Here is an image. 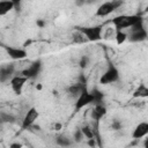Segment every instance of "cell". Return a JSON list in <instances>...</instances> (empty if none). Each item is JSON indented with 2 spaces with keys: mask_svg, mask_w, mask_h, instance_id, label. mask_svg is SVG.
I'll return each instance as SVG.
<instances>
[{
  "mask_svg": "<svg viewBox=\"0 0 148 148\" xmlns=\"http://www.w3.org/2000/svg\"><path fill=\"white\" fill-rule=\"evenodd\" d=\"M14 8H15L14 3L10 0H1L0 1V16H5Z\"/></svg>",
  "mask_w": 148,
  "mask_h": 148,
  "instance_id": "cell-15",
  "label": "cell"
},
{
  "mask_svg": "<svg viewBox=\"0 0 148 148\" xmlns=\"http://www.w3.org/2000/svg\"><path fill=\"white\" fill-rule=\"evenodd\" d=\"M119 76H120L119 69L114 65L111 64L108 67V69L102 74V76L99 79V82L102 84H110V83H113V82L118 81L119 80Z\"/></svg>",
  "mask_w": 148,
  "mask_h": 148,
  "instance_id": "cell-6",
  "label": "cell"
},
{
  "mask_svg": "<svg viewBox=\"0 0 148 148\" xmlns=\"http://www.w3.org/2000/svg\"><path fill=\"white\" fill-rule=\"evenodd\" d=\"M38 117H39V112H38L37 108H35V106L30 108L25 112V114L22 119V125H21L22 130H28L29 127H31L34 125V123L38 119Z\"/></svg>",
  "mask_w": 148,
  "mask_h": 148,
  "instance_id": "cell-8",
  "label": "cell"
},
{
  "mask_svg": "<svg viewBox=\"0 0 148 148\" xmlns=\"http://www.w3.org/2000/svg\"><path fill=\"white\" fill-rule=\"evenodd\" d=\"M94 103H95V98H94L91 90H88L84 87L74 102V110H75V112H79L83 108H86L90 104H94Z\"/></svg>",
  "mask_w": 148,
  "mask_h": 148,
  "instance_id": "cell-3",
  "label": "cell"
},
{
  "mask_svg": "<svg viewBox=\"0 0 148 148\" xmlns=\"http://www.w3.org/2000/svg\"><path fill=\"white\" fill-rule=\"evenodd\" d=\"M142 17L140 15H118L111 20V23L114 25L116 31L117 30H124V29H130L136 23L141 22Z\"/></svg>",
  "mask_w": 148,
  "mask_h": 148,
  "instance_id": "cell-1",
  "label": "cell"
},
{
  "mask_svg": "<svg viewBox=\"0 0 148 148\" xmlns=\"http://www.w3.org/2000/svg\"><path fill=\"white\" fill-rule=\"evenodd\" d=\"M81 131H82L84 138H87V139H92V138H95V132H94V130H92L90 126H83V127L81 128Z\"/></svg>",
  "mask_w": 148,
  "mask_h": 148,
  "instance_id": "cell-19",
  "label": "cell"
},
{
  "mask_svg": "<svg viewBox=\"0 0 148 148\" xmlns=\"http://www.w3.org/2000/svg\"><path fill=\"white\" fill-rule=\"evenodd\" d=\"M147 30L143 27V22H139L135 25H133L132 28H130V35H127V39H130V42L133 43H138V42H143L147 39Z\"/></svg>",
  "mask_w": 148,
  "mask_h": 148,
  "instance_id": "cell-5",
  "label": "cell"
},
{
  "mask_svg": "<svg viewBox=\"0 0 148 148\" xmlns=\"http://www.w3.org/2000/svg\"><path fill=\"white\" fill-rule=\"evenodd\" d=\"M13 3H14V7L15 8H18V6H20V3L22 2V0H10Z\"/></svg>",
  "mask_w": 148,
  "mask_h": 148,
  "instance_id": "cell-23",
  "label": "cell"
},
{
  "mask_svg": "<svg viewBox=\"0 0 148 148\" xmlns=\"http://www.w3.org/2000/svg\"><path fill=\"white\" fill-rule=\"evenodd\" d=\"M91 92H92V95H94V98H95V103L94 104H98V103H102V101H103V92L101 91V90H98L97 88H94V89H91Z\"/></svg>",
  "mask_w": 148,
  "mask_h": 148,
  "instance_id": "cell-18",
  "label": "cell"
},
{
  "mask_svg": "<svg viewBox=\"0 0 148 148\" xmlns=\"http://www.w3.org/2000/svg\"><path fill=\"white\" fill-rule=\"evenodd\" d=\"M6 53L8 54V57L13 60H23L28 57V52L23 47H17V46H10V45H6L3 46Z\"/></svg>",
  "mask_w": 148,
  "mask_h": 148,
  "instance_id": "cell-9",
  "label": "cell"
},
{
  "mask_svg": "<svg viewBox=\"0 0 148 148\" xmlns=\"http://www.w3.org/2000/svg\"><path fill=\"white\" fill-rule=\"evenodd\" d=\"M147 134H148V123L147 121H141L134 127L133 133H132V138L135 139V140H139V139H142V138L147 136Z\"/></svg>",
  "mask_w": 148,
  "mask_h": 148,
  "instance_id": "cell-12",
  "label": "cell"
},
{
  "mask_svg": "<svg viewBox=\"0 0 148 148\" xmlns=\"http://www.w3.org/2000/svg\"><path fill=\"white\" fill-rule=\"evenodd\" d=\"M87 64H88V58H87V57H83V58L81 59V61H80V66H81V67H86Z\"/></svg>",
  "mask_w": 148,
  "mask_h": 148,
  "instance_id": "cell-22",
  "label": "cell"
},
{
  "mask_svg": "<svg viewBox=\"0 0 148 148\" xmlns=\"http://www.w3.org/2000/svg\"><path fill=\"white\" fill-rule=\"evenodd\" d=\"M42 66L43 65H42L40 60H35L27 68H24L22 71V75L25 76L28 80H34L39 75V73L42 71Z\"/></svg>",
  "mask_w": 148,
  "mask_h": 148,
  "instance_id": "cell-7",
  "label": "cell"
},
{
  "mask_svg": "<svg viewBox=\"0 0 148 148\" xmlns=\"http://www.w3.org/2000/svg\"><path fill=\"white\" fill-rule=\"evenodd\" d=\"M97 0H86V3H92V2H96Z\"/></svg>",
  "mask_w": 148,
  "mask_h": 148,
  "instance_id": "cell-26",
  "label": "cell"
},
{
  "mask_svg": "<svg viewBox=\"0 0 148 148\" xmlns=\"http://www.w3.org/2000/svg\"><path fill=\"white\" fill-rule=\"evenodd\" d=\"M134 98H147L148 97V87L145 83H140L133 91Z\"/></svg>",
  "mask_w": 148,
  "mask_h": 148,
  "instance_id": "cell-13",
  "label": "cell"
},
{
  "mask_svg": "<svg viewBox=\"0 0 148 148\" xmlns=\"http://www.w3.org/2000/svg\"><path fill=\"white\" fill-rule=\"evenodd\" d=\"M105 113H106V108L102 105V103H98V104H95V108L91 112V117L95 120H99L103 116H105Z\"/></svg>",
  "mask_w": 148,
  "mask_h": 148,
  "instance_id": "cell-14",
  "label": "cell"
},
{
  "mask_svg": "<svg viewBox=\"0 0 148 148\" xmlns=\"http://www.w3.org/2000/svg\"><path fill=\"white\" fill-rule=\"evenodd\" d=\"M83 138H84V135H83V133H82L81 128H80V130H77V131L74 133V140H75L76 142H80Z\"/></svg>",
  "mask_w": 148,
  "mask_h": 148,
  "instance_id": "cell-21",
  "label": "cell"
},
{
  "mask_svg": "<svg viewBox=\"0 0 148 148\" xmlns=\"http://www.w3.org/2000/svg\"><path fill=\"white\" fill-rule=\"evenodd\" d=\"M123 2H124L123 0H111V1H105V2L101 3L96 9V16L105 17V16L112 14L114 10H117L123 5Z\"/></svg>",
  "mask_w": 148,
  "mask_h": 148,
  "instance_id": "cell-4",
  "label": "cell"
},
{
  "mask_svg": "<svg viewBox=\"0 0 148 148\" xmlns=\"http://www.w3.org/2000/svg\"><path fill=\"white\" fill-rule=\"evenodd\" d=\"M73 42L74 43H84V42H87V39L84 38V36L80 31L76 30V34L73 35Z\"/></svg>",
  "mask_w": 148,
  "mask_h": 148,
  "instance_id": "cell-20",
  "label": "cell"
},
{
  "mask_svg": "<svg viewBox=\"0 0 148 148\" xmlns=\"http://www.w3.org/2000/svg\"><path fill=\"white\" fill-rule=\"evenodd\" d=\"M75 3H76L77 6H82V5H84V3H86V0H76V1H75Z\"/></svg>",
  "mask_w": 148,
  "mask_h": 148,
  "instance_id": "cell-24",
  "label": "cell"
},
{
  "mask_svg": "<svg viewBox=\"0 0 148 148\" xmlns=\"http://www.w3.org/2000/svg\"><path fill=\"white\" fill-rule=\"evenodd\" d=\"M76 30L80 31L88 42H98L102 39V34H103V25L102 24L76 27Z\"/></svg>",
  "mask_w": 148,
  "mask_h": 148,
  "instance_id": "cell-2",
  "label": "cell"
},
{
  "mask_svg": "<svg viewBox=\"0 0 148 148\" xmlns=\"http://www.w3.org/2000/svg\"><path fill=\"white\" fill-rule=\"evenodd\" d=\"M10 147H21V145L20 143H13V145H10Z\"/></svg>",
  "mask_w": 148,
  "mask_h": 148,
  "instance_id": "cell-27",
  "label": "cell"
},
{
  "mask_svg": "<svg viewBox=\"0 0 148 148\" xmlns=\"http://www.w3.org/2000/svg\"><path fill=\"white\" fill-rule=\"evenodd\" d=\"M53 128H54V130H56V131H59V130H60V128H61V125H60V124H56V125H54V127H53Z\"/></svg>",
  "mask_w": 148,
  "mask_h": 148,
  "instance_id": "cell-25",
  "label": "cell"
},
{
  "mask_svg": "<svg viewBox=\"0 0 148 148\" xmlns=\"http://www.w3.org/2000/svg\"><path fill=\"white\" fill-rule=\"evenodd\" d=\"M15 67L13 64H6L3 66H0V82H7L12 79L14 75Z\"/></svg>",
  "mask_w": 148,
  "mask_h": 148,
  "instance_id": "cell-11",
  "label": "cell"
},
{
  "mask_svg": "<svg viewBox=\"0 0 148 148\" xmlns=\"http://www.w3.org/2000/svg\"><path fill=\"white\" fill-rule=\"evenodd\" d=\"M27 81H28V79L25 76H23L22 74L21 75H13L12 79L9 80V84H10V88H12L13 92L15 95H21L22 90H23V87L27 83Z\"/></svg>",
  "mask_w": 148,
  "mask_h": 148,
  "instance_id": "cell-10",
  "label": "cell"
},
{
  "mask_svg": "<svg viewBox=\"0 0 148 148\" xmlns=\"http://www.w3.org/2000/svg\"><path fill=\"white\" fill-rule=\"evenodd\" d=\"M116 43L118 45H121L123 43H125L127 40V34L124 32L123 30H117L116 31Z\"/></svg>",
  "mask_w": 148,
  "mask_h": 148,
  "instance_id": "cell-17",
  "label": "cell"
},
{
  "mask_svg": "<svg viewBox=\"0 0 148 148\" xmlns=\"http://www.w3.org/2000/svg\"><path fill=\"white\" fill-rule=\"evenodd\" d=\"M84 88V86L82 84V83H74V84H72L69 88H68V94L71 95V96H73V97H77L79 96V94L81 92V90Z\"/></svg>",
  "mask_w": 148,
  "mask_h": 148,
  "instance_id": "cell-16",
  "label": "cell"
}]
</instances>
